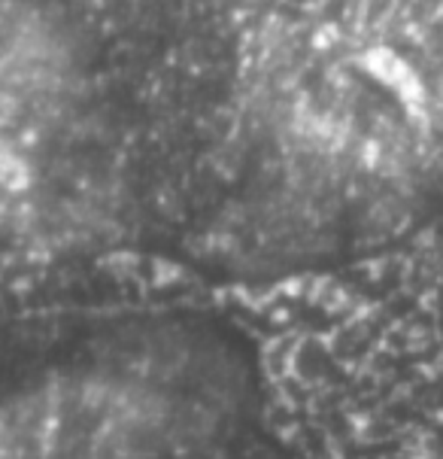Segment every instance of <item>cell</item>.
Returning a JSON list of instances; mask_svg holds the SVG:
<instances>
[{
  "instance_id": "obj_1",
  "label": "cell",
  "mask_w": 443,
  "mask_h": 459,
  "mask_svg": "<svg viewBox=\"0 0 443 459\" xmlns=\"http://www.w3.org/2000/svg\"><path fill=\"white\" fill-rule=\"evenodd\" d=\"M143 213L301 262L443 207V0H119Z\"/></svg>"
},
{
  "instance_id": "obj_2",
  "label": "cell",
  "mask_w": 443,
  "mask_h": 459,
  "mask_svg": "<svg viewBox=\"0 0 443 459\" xmlns=\"http://www.w3.org/2000/svg\"><path fill=\"white\" fill-rule=\"evenodd\" d=\"M4 204L25 247L140 213L125 46L113 0H4Z\"/></svg>"
}]
</instances>
